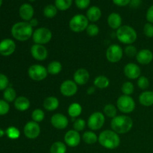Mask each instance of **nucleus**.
I'll use <instances>...</instances> for the list:
<instances>
[{"label": "nucleus", "mask_w": 153, "mask_h": 153, "mask_svg": "<svg viewBox=\"0 0 153 153\" xmlns=\"http://www.w3.org/2000/svg\"><path fill=\"white\" fill-rule=\"evenodd\" d=\"M12 36L18 41L24 42L29 40L33 35V27L28 22L22 21L15 23L11 28Z\"/></svg>", "instance_id": "obj_1"}, {"label": "nucleus", "mask_w": 153, "mask_h": 153, "mask_svg": "<svg viewBox=\"0 0 153 153\" xmlns=\"http://www.w3.org/2000/svg\"><path fill=\"white\" fill-rule=\"evenodd\" d=\"M112 130L119 134H126L129 132L133 127V120L127 115H117L111 121Z\"/></svg>", "instance_id": "obj_2"}, {"label": "nucleus", "mask_w": 153, "mask_h": 153, "mask_svg": "<svg viewBox=\"0 0 153 153\" xmlns=\"http://www.w3.org/2000/svg\"><path fill=\"white\" fill-rule=\"evenodd\" d=\"M98 142L105 149H114L120 144V138L113 130H104L99 135Z\"/></svg>", "instance_id": "obj_3"}, {"label": "nucleus", "mask_w": 153, "mask_h": 153, "mask_svg": "<svg viewBox=\"0 0 153 153\" xmlns=\"http://www.w3.org/2000/svg\"><path fill=\"white\" fill-rule=\"evenodd\" d=\"M116 37L120 43L131 45L137 40V34L135 29L130 25H122L116 31Z\"/></svg>", "instance_id": "obj_4"}, {"label": "nucleus", "mask_w": 153, "mask_h": 153, "mask_svg": "<svg viewBox=\"0 0 153 153\" xmlns=\"http://www.w3.org/2000/svg\"><path fill=\"white\" fill-rule=\"evenodd\" d=\"M89 25V20L83 14H76L70 19L69 27L73 32L80 33L87 29Z\"/></svg>", "instance_id": "obj_5"}, {"label": "nucleus", "mask_w": 153, "mask_h": 153, "mask_svg": "<svg viewBox=\"0 0 153 153\" xmlns=\"http://www.w3.org/2000/svg\"><path fill=\"white\" fill-rule=\"evenodd\" d=\"M135 101L131 96L122 95L117 100V108L125 114L131 113L135 109Z\"/></svg>", "instance_id": "obj_6"}, {"label": "nucleus", "mask_w": 153, "mask_h": 153, "mask_svg": "<svg viewBox=\"0 0 153 153\" xmlns=\"http://www.w3.org/2000/svg\"><path fill=\"white\" fill-rule=\"evenodd\" d=\"M52 38V33L50 29L45 27H40L34 31L32 40L35 44L45 45L51 41Z\"/></svg>", "instance_id": "obj_7"}, {"label": "nucleus", "mask_w": 153, "mask_h": 153, "mask_svg": "<svg viewBox=\"0 0 153 153\" xmlns=\"http://www.w3.org/2000/svg\"><path fill=\"white\" fill-rule=\"evenodd\" d=\"M28 75L32 80L40 82L46 79L47 77V68L40 64H32L28 69Z\"/></svg>", "instance_id": "obj_8"}, {"label": "nucleus", "mask_w": 153, "mask_h": 153, "mask_svg": "<svg viewBox=\"0 0 153 153\" xmlns=\"http://www.w3.org/2000/svg\"><path fill=\"white\" fill-rule=\"evenodd\" d=\"M105 122L104 114L100 111L94 112L88 120V126L92 131H97L102 128Z\"/></svg>", "instance_id": "obj_9"}, {"label": "nucleus", "mask_w": 153, "mask_h": 153, "mask_svg": "<svg viewBox=\"0 0 153 153\" xmlns=\"http://www.w3.org/2000/svg\"><path fill=\"white\" fill-rule=\"evenodd\" d=\"M106 58L111 63H117L123 56V50L118 44H112L108 46L105 53Z\"/></svg>", "instance_id": "obj_10"}, {"label": "nucleus", "mask_w": 153, "mask_h": 153, "mask_svg": "<svg viewBox=\"0 0 153 153\" xmlns=\"http://www.w3.org/2000/svg\"><path fill=\"white\" fill-rule=\"evenodd\" d=\"M40 126L38 123L34 121H29L25 125L23 128V133L25 137L31 140H34L39 137L40 134Z\"/></svg>", "instance_id": "obj_11"}, {"label": "nucleus", "mask_w": 153, "mask_h": 153, "mask_svg": "<svg viewBox=\"0 0 153 153\" xmlns=\"http://www.w3.org/2000/svg\"><path fill=\"white\" fill-rule=\"evenodd\" d=\"M60 91L64 97H73L78 91V85L73 80H65L60 86Z\"/></svg>", "instance_id": "obj_12"}, {"label": "nucleus", "mask_w": 153, "mask_h": 153, "mask_svg": "<svg viewBox=\"0 0 153 153\" xmlns=\"http://www.w3.org/2000/svg\"><path fill=\"white\" fill-rule=\"evenodd\" d=\"M16 50V43L12 39L5 38L0 41V55L10 56Z\"/></svg>", "instance_id": "obj_13"}, {"label": "nucleus", "mask_w": 153, "mask_h": 153, "mask_svg": "<svg viewBox=\"0 0 153 153\" xmlns=\"http://www.w3.org/2000/svg\"><path fill=\"white\" fill-rule=\"evenodd\" d=\"M31 55L37 61H43L47 58L48 50L44 45L34 43L31 47Z\"/></svg>", "instance_id": "obj_14"}, {"label": "nucleus", "mask_w": 153, "mask_h": 153, "mask_svg": "<svg viewBox=\"0 0 153 153\" xmlns=\"http://www.w3.org/2000/svg\"><path fill=\"white\" fill-rule=\"evenodd\" d=\"M64 139L66 145L70 147H76L80 144L81 135L76 130H69L64 135Z\"/></svg>", "instance_id": "obj_15"}, {"label": "nucleus", "mask_w": 153, "mask_h": 153, "mask_svg": "<svg viewBox=\"0 0 153 153\" xmlns=\"http://www.w3.org/2000/svg\"><path fill=\"white\" fill-rule=\"evenodd\" d=\"M51 124L54 128L62 130L68 126L69 120L67 117L61 113L55 114L51 117Z\"/></svg>", "instance_id": "obj_16"}, {"label": "nucleus", "mask_w": 153, "mask_h": 153, "mask_svg": "<svg viewBox=\"0 0 153 153\" xmlns=\"http://www.w3.org/2000/svg\"><path fill=\"white\" fill-rule=\"evenodd\" d=\"M124 74L128 79L134 80L138 79L141 75V69L134 63H128L124 67Z\"/></svg>", "instance_id": "obj_17"}, {"label": "nucleus", "mask_w": 153, "mask_h": 153, "mask_svg": "<svg viewBox=\"0 0 153 153\" xmlns=\"http://www.w3.org/2000/svg\"><path fill=\"white\" fill-rule=\"evenodd\" d=\"M136 60L141 65H148L153 60V53L148 49H143L137 52Z\"/></svg>", "instance_id": "obj_18"}, {"label": "nucleus", "mask_w": 153, "mask_h": 153, "mask_svg": "<svg viewBox=\"0 0 153 153\" xmlns=\"http://www.w3.org/2000/svg\"><path fill=\"white\" fill-rule=\"evenodd\" d=\"M73 79L78 85H86L90 79L89 72L85 68L79 69L74 73Z\"/></svg>", "instance_id": "obj_19"}, {"label": "nucleus", "mask_w": 153, "mask_h": 153, "mask_svg": "<svg viewBox=\"0 0 153 153\" xmlns=\"http://www.w3.org/2000/svg\"><path fill=\"white\" fill-rule=\"evenodd\" d=\"M19 13L21 19H23L25 22H29L31 19H33V16H34V7L28 3L22 4L19 9Z\"/></svg>", "instance_id": "obj_20"}, {"label": "nucleus", "mask_w": 153, "mask_h": 153, "mask_svg": "<svg viewBox=\"0 0 153 153\" xmlns=\"http://www.w3.org/2000/svg\"><path fill=\"white\" fill-rule=\"evenodd\" d=\"M139 102L145 107L153 105V91H145L139 96Z\"/></svg>", "instance_id": "obj_21"}, {"label": "nucleus", "mask_w": 153, "mask_h": 153, "mask_svg": "<svg viewBox=\"0 0 153 153\" xmlns=\"http://www.w3.org/2000/svg\"><path fill=\"white\" fill-rule=\"evenodd\" d=\"M108 24L112 29L117 30L122 26V17L117 13H111L108 17Z\"/></svg>", "instance_id": "obj_22"}, {"label": "nucleus", "mask_w": 153, "mask_h": 153, "mask_svg": "<svg viewBox=\"0 0 153 153\" xmlns=\"http://www.w3.org/2000/svg\"><path fill=\"white\" fill-rule=\"evenodd\" d=\"M102 11L101 9L97 6H92L89 7L87 10V18L89 21L92 22H97L101 18Z\"/></svg>", "instance_id": "obj_23"}, {"label": "nucleus", "mask_w": 153, "mask_h": 153, "mask_svg": "<svg viewBox=\"0 0 153 153\" xmlns=\"http://www.w3.org/2000/svg\"><path fill=\"white\" fill-rule=\"evenodd\" d=\"M59 100L55 97H48L43 101V108L49 111H53L59 107Z\"/></svg>", "instance_id": "obj_24"}, {"label": "nucleus", "mask_w": 153, "mask_h": 153, "mask_svg": "<svg viewBox=\"0 0 153 153\" xmlns=\"http://www.w3.org/2000/svg\"><path fill=\"white\" fill-rule=\"evenodd\" d=\"M29 100L25 97H18L14 101V107L19 111H25L30 107Z\"/></svg>", "instance_id": "obj_25"}, {"label": "nucleus", "mask_w": 153, "mask_h": 153, "mask_svg": "<svg viewBox=\"0 0 153 153\" xmlns=\"http://www.w3.org/2000/svg\"><path fill=\"white\" fill-rule=\"evenodd\" d=\"M94 87L99 89H105L110 85V80L105 76H98L94 81Z\"/></svg>", "instance_id": "obj_26"}, {"label": "nucleus", "mask_w": 153, "mask_h": 153, "mask_svg": "<svg viewBox=\"0 0 153 153\" xmlns=\"http://www.w3.org/2000/svg\"><path fill=\"white\" fill-rule=\"evenodd\" d=\"M82 107L79 103L73 102L71 105H70L67 110L69 116L71 117L72 118H76L82 114Z\"/></svg>", "instance_id": "obj_27"}, {"label": "nucleus", "mask_w": 153, "mask_h": 153, "mask_svg": "<svg viewBox=\"0 0 153 153\" xmlns=\"http://www.w3.org/2000/svg\"><path fill=\"white\" fill-rule=\"evenodd\" d=\"M82 139L85 143L92 145L98 141V136L93 131H87L84 132L83 135H82Z\"/></svg>", "instance_id": "obj_28"}, {"label": "nucleus", "mask_w": 153, "mask_h": 153, "mask_svg": "<svg viewBox=\"0 0 153 153\" xmlns=\"http://www.w3.org/2000/svg\"><path fill=\"white\" fill-rule=\"evenodd\" d=\"M62 70V64L58 61H53L49 64L47 67L48 73L51 75H58Z\"/></svg>", "instance_id": "obj_29"}, {"label": "nucleus", "mask_w": 153, "mask_h": 153, "mask_svg": "<svg viewBox=\"0 0 153 153\" xmlns=\"http://www.w3.org/2000/svg\"><path fill=\"white\" fill-rule=\"evenodd\" d=\"M3 98L8 103L14 102L17 98L16 91L11 87H8L3 91Z\"/></svg>", "instance_id": "obj_30"}, {"label": "nucleus", "mask_w": 153, "mask_h": 153, "mask_svg": "<svg viewBox=\"0 0 153 153\" xmlns=\"http://www.w3.org/2000/svg\"><path fill=\"white\" fill-rule=\"evenodd\" d=\"M67 146L61 141H56L52 143L50 147V153H66Z\"/></svg>", "instance_id": "obj_31"}, {"label": "nucleus", "mask_w": 153, "mask_h": 153, "mask_svg": "<svg viewBox=\"0 0 153 153\" xmlns=\"http://www.w3.org/2000/svg\"><path fill=\"white\" fill-rule=\"evenodd\" d=\"M73 4V0H55V5L58 10L64 11L67 10L71 7Z\"/></svg>", "instance_id": "obj_32"}, {"label": "nucleus", "mask_w": 153, "mask_h": 153, "mask_svg": "<svg viewBox=\"0 0 153 153\" xmlns=\"http://www.w3.org/2000/svg\"><path fill=\"white\" fill-rule=\"evenodd\" d=\"M57 13H58V8L53 4H48L43 9V15L46 18L49 19L55 17L57 15Z\"/></svg>", "instance_id": "obj_33"}, {"label": "nucleus", "mask_w": 153, "mask_h": 153, "mask_svg": "<svg viewBox=\"0 0 153 153\" xmlns=\"http://www.w3.org/2000/svg\"><path fill=\"white\" fill-rule=\"evenodd\" d=\"M103 113H104L105 116H107L108 117L114 118L117 116V108L114 105L108 104L105 105L104 108H103Z\"/></svg>", "instance_id": "obj_34"}, {"label": "nucleus", "mask_w": 153, "mask_h": 153, "mask_svg": "<svg viewBox=\"0 0 153 153\" xmlns=\"http://www.w3.org/2000/svg\"><path fill=\"white\" fill-rule=\"evenodd\" d=\"M6 135L9 139L16 140L20 137V131L15 126H10L5 130Z\"/></svg>", "instance_id": "obj_35"}, {"label": "nucleus", "mask_w": 153, "mask_h": 153, "mask_svg": "<svg viewBox=\"0 0 153 153\" xmlns=\"http://www.w3.org/2000/svg\"><path fill=\"white\" fill-rule=\"evenodd\" d=\"M45 113L43 110L40 108L34 109L31 113V119L36 123H40L44 120Z\"/></svg>", "instance_id": "obj_36"}, {"label": "nucleus", "mask_w": 153, "mask_h": 153, "mask_svg": "<svg viewBox=\"0 0 153 153\" xmlns=\"http://www.w3.org/2000/svg\"><path fill=\"white\" fill-rule=\"evenodd\" d=\"M121 91H122L123 95L131 96L134 93V86L131 82H126L125 83L123 84Z\"/></svg>", "instance_id": "obj_37"}, {"label": "nucleus", "mask_w": 153, "mask_h": 153, "mask_svg": "<svg viewBox=\"0 0 153 153\" xmlns=\"http://www.w3.org/2000/svg\"><path fill=\"white\" fill-rule=\"evenodd\" d=\"M137 86L140 89L145 90L147 89L149 87V80L148 79L147 77L144 76H140V77L137 79Z\"/></svg>", "instance_id": "obj_38"}, {"label": "nucleus", "mask_w": 153, "mask_h": 153, "mask_svg": "<svg viewBox=\"0 0 153 153\" xmlns=\"http://www.w3.org/2000/svg\"><path fill=\"white\" fill-rule=\"evenodd\" d=\"M86 32L90 37H96L100 33V28L96 24H89L86 29Z\"/></svg>", "instance_id": "obj_39"}, {"label": "nucleus", "mask_w": 153, "mask_h": 153, "mask_svg": "<svg viewBox=\"0 0 153 153\" xmlns=\"http://www.w3.org/2000/svg\"><path fill=\"white\" fill-rule=\"evenodd\" d=\"M85 126H86V122L83 119H81V118L76 119L75 120L74 123H73V128L76 131H79V132L83 131L85 129Z\"/></svg>", "instance_id": "obj_40"}, {"label": "nucleus", "mask_w": 153, "mask_h": 153, "mask_svg": "<svg viewBox=\"0 0 153 153\" xmlns=\"http://www.w3.org/2000/svg\"><path fill=\"white\" fill-rule=\"evenodd\" d=\"M10 111V105L4 100H0V116L6 115Z\"/></svg>", "instance_id": "obj_41"}, {"label": "nucleus", "mask_w": 153, "mask_h": 153, "mask_svg": "<svg viewBox=\"0 0 153 153\" xmlns=\"http://www.w3.org/2000/svg\"><path fill=\"white\" fill-rule=\"evenodd\" d=\"M124 52L125 54L128 57H134L137 55V48L134 46V45H127L126 47L124 49Z\"/></svg>", "instance_id": "obj_42"}, {"label": "nucleus", "mask_w": 153, "mask_h": 153, "mask_svg": "<svg viewBox=\"0 0 153 153\" xmlns=\"http://www.w3.org/2000/svg\"><path fill=\"white\" fill-rule=\"evenodd\" d=\"M9 79L4 74L0 73V91H3L8 88Z\"/></svg>", "instance_id": "obj_43"}, {"label": "nucleus", "mask_w": 153, "mask_h": 153, "mask_svg": "<svg viewBox=\"0 0 153 153\" xmlns=\"http://www.w3.org/2000/svg\"><path fill=\"white\" fill-rule=\"evenodd\" d=\"M143 34L149 38L153 37V24L147 22L143 26Z\"/></svg>", "instance_id": "obj_44"}, {"label": "nucleus", "mask_w": 153, "mask_h": 153, "mask_svg": "<svg viewBox=\"0 0 153 153\" xmlns=\"http://www.w3.org/2000/svg\"><path fill=\"white\" fill-rule=\"evenodd\" d=\"M75 4L78 8L84 10L89 7L91 4V0H75Z\"/></svg>", "instance_id": "obj_45"}, {"label": "nucleus", "mask_w": 153, "mask_h": 153, "mask_svg": "<svg viewBox=\"0 0 153 153\" xmlns=\"http://www.w3.org/2000/svg\"><path fill=\"white\" fill-rule=\"evenodd\" d=\"M146 18L148 22L153 24V4L148 8L146 14Z\"/></svg>", "instance_id": "obj_46"}, {"label": "nucleus", "mask_w": 153, "mask_h": 153, "mask_svg": "<svg viewBox=\"0 0 153 153\" xmlns=\"http://www.w3.org/2000/svg\"><path fill=\"white\" fill-rule=\"evenodd\" d=\"M112 1L116 5L120 6V7H123V6L129 4L131 0H112Z\"/></svg>", "instance_id": "obj_47"}, {"label": "nucleus", "mask_w": 153, "mask_h": 153, "mask_svg": "<svg viewBox=\"0 0 153 153\" xmlns=\"http://www.w3.org/2000/svg\"><path fill=\"white\" fill-rule=\"evenodd\" d=\"M140 4H141V0H131V1H130V5L134 8L138 7L140 5Z\"/></svg>", "instance_id": "obj_48"}, {"label": "nucleus", "mask_w": 153, "mask_h": 153, "mask_svg": "<svg viewBox=\"0 0 153 153\" xmlns=\"http://www.w3.org/2000/svg\"><path fill=\"white\" fill-rule=\"evenodd\" d=\"M28 22H29L30 25H31L33 28L35 26H37V25H38V20H37V19H35V18H33V19H31Z\"/></svg>", "instance_id": "obj_49"}, {"label": "nucleus", "mask_w": 153, "mask_h": 153, "mask_svg": "<svg viewBox=\"0 0 153 153\" xmlns=\"http://www.w3.org/2000/svg\"><path fill=\"white\" fill-rule=\"evenodd\" d=\"M96 91V88L95 87H90V88H88V90H87V94H88V95H92V94H94V92H95Z\"/></svg>", "instance_id": "obj_50"}, {"label": "nucleus", "mask_w": 153, "mask_h": 153, "mask_svg": "<svg viewBox=\"0 0 153 153\" xmlns=\"http://www.w3.org/2000/svg\"><path fill=\"white\" fill-rule=\"evenodd\" d=\"M4 134H6L5 131L3 130L2 128H0V137H2Z\"/></svg>", "instance_id": "obj_51"}, {"label": "nucleus", "mask_w": 153, "mask_h": 153, "mask_svg": "<svg viewBox=\"0 0 153 153\" xmlns=\"http://www.w3.org/2000/svg\"><path fill=\"white\" fill-rule=\"evenodd\" d=\"M2 1H3V0H0V7H1V4H2Z\"/></svg>", "instance_id": "obj_52"}, {"label": "nucleus", "mask_w": 153, "mask_h": 153, "mask_svg": "<svg viewBox=\"0 0 153 153\" xmlns=\"http://www.w3.org/2000/svg\"><path fill=\"white\" fill-rule=\"evenodd\" d=\"M29 1H31V2H33V1H35L36 0H28Z\"/></svg>", "instance_id": "obj_53"}]
</instances>
